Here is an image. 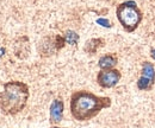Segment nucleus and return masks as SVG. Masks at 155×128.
Instances as JSON below:
<instances>
[{
	"label": "nucleus",
	"instance_id": "1",
	"mask_svg": "<svg viewBox=\"0 0 155 128\" xmlns=\"http://www.w3.org/2000/svg\"><path fill=\"white\" fill-rule=\"evenodd\" d=\"M109 96H98L86 90L74 92L71 96V114L77 121H88L96 117L103 109L111 107Z\"/></svg>",
	"mask_w": 155,
	"mask_h": 128
},
{
	"label": "nucleus",
	"instance_id": "2",
	"mask_svg": "<svg viewBox=\"0 0 155 128\" xmlns=\"http://www.w3.org/2000/svg\"><path fill=\"white\" fill-rule=\"evenodd\" d=\"M30 96L29 87L19 81H11L4 84L0 92V109L5 115H17L25 108Z\"/></svg>",
	"mask_w": 155,
	"mask_h": 128
},
{
	"label": "nucleus",
	"instance_id": "3",
	"mask_svg": "<svg viewBox=\"0 0 155 128\" xmlns=\"http://www.w3.org/2000/svg\"><path fill=\"white\" fill-rule=\"evenodd\" d=\"M116 16L124 31L129 33L135 31L143 19V13L134 0H127L119 4L116 8Z\"/></svg>",
	"mask_w": 155,
	"mask_h": 128
},
{
	"label": "nucleus",
	"instance_id": "4",
	"mask_svg": "<svg viewBox=\"0 0 155 128\" xmlns=\"http://www.w3.org/2000/svg\"><path fill=\"white\" fill-rule=\"evenodd\" d=\"M155 83V67L153 63L146 61L142 63L141 76L137 80V88L141 92H148L154 87Z\"/></svg>",
	"mask_w": 155,
	"mask_h": 128
},
{
	"label": "nucleus",
	"instance_id": "5",
	"mask_svg": "<svg viewBox=\"0 0 155 128\" xmlns=\"http://www.w3.org/2000/svg\"><path fill=\"white\" fill-rule=\"evenodd\" d=\"M122 77V73L117 69H107V70H100L97 75L98 84L104 89H110L116 87Z\"/></svg>",
	"mask_w": 155,
	"mask_h": 128
},
{
	"label": "nucleus",
	"instance_id": "6",
	"mask_svg": "<svg viewBox=\"0 0 155 128\" xmlns=\"http://www.w3.org/2000/svg\"><path fill=\"white\" fill-rule=\"evenodd\" d=\"M66 44L64 37L56 35L55 37H48L44 39L43 43H41V55L42 56H50L55 52L60 51Z\"/></svg>",
	"mask_w": 155,
	"mask_h": 128
},
{
	"label": "nucleus",
	"instance_id": "7",
	"mask_svg": "<svg viewBox=\"0 0 155 128\" xmlns=\"http://www.w3.org/2000/svg\"><path fill=\"white\" fill-rule=\"evenodd\" d=\"M63 110H64V103L62 100L56 98L51 102L50 106V123L58 125L63 119Z\"/></svg>",
	"mask_w": 155,
	"mask_h": 128
},
{
	"label": "nucleus",
	"instance_id": "8",
	"mask_svg": "<svg viewBox=\"0 0 155 128\" xmlns=\"http://www.w3.org/2000/svg\"><path fill=\"white\" fill-rule=\"evenodd\" d=\"M117 63H118L117 56L114 54H107L99 58L98 65L101 70H107V69H114L117 65Z\"/></svg>",
	"mask_w": 155,
	"mask_h": 128
},
{
	"label": "nucleus",
	"instance_id": "9",
	"mask_svg": "<svg viewBox=\"0 0 155 128\" xmlns=\"http://www.w3.org/2000/svg\"><path fill=\"white\" fill-rule=\"evenodd\" d=\"M104 44H105V42H104L103 38H92V39L86 42V44L84 46V50L88 55H94L101 46H104Z\"/></svg>",
	"mask_w": 155,
	"mask_h": 128
},
{
	"label": "nucleus",
	"instance_id": "10",
	"mask_svg": "<svg viewBox=\"0 0 155 128\" xmlns=\"http://www.w3.org/2000/svg\"><path fill=\"white\" fill-rule=\"evenodd\" d=\"M64 40H66V43H68L71 45H77L79 42V35L72 30H68L64 33Z\"/></svg>",
	"mask_w": 155,
	"mask_h": 128
},
{
	"label": "nucleus",
	"instance_id": "11",
	"mask_svg": "<svg viewBox=\"0 0 155 128\" xmlns=\"http://www.w3.org/2000/svg\"><path fill=\"white\" fill-rule=\"evenodd\" d=\"M97 23L99 25L104 26V27H111V23L109 19H105V18H99L97 19Z\"/></svg>",
	"mask_w": 155,
	"mask_h": 128
},
{
	"label": "nucleus",
	"instance_id": "12",
	"mask_svg": "<svg viewBox=\"0 0 155 128\" xmlns=\"http://www.w3.org/2000/svg\"><path fill=\"white\" fill-rule=\"evenodd\" d=\"M150 57L155 61V49L154 48H153V49H150Z\"/></svg>",
	"mask_w": 155,
	"mask_h": 128
},
{
	"label": "nucleus",
	"instance_id": "13",
	"mask_svg": "<svg viewBox=\"0 0 155 128\" xmlns=\"http://www.w3.org/2000/svg\"><path fill=\"white\" fill-rule=\"evenodd\" d=\"M5 55V49H2V48H0V57L1 56Z\"/></svg>",
	"mask_w": 155,
	"mask_h": 128
},
{
	"label": "nucleus",
	"instance_id": "14",
	"mask_svg": "<svg viewBox=\"0 0 155 128\" xmlns=\"http://www.w3.org/2000/svg\"><path fill=\"white\" fill-rule=\"evenodd\" d=\"M53 128H60V127H56V126H55V127H53Z\"/></svg>",
	"mask_w": 155,
	"mask_h": 128
}]
</instances>
